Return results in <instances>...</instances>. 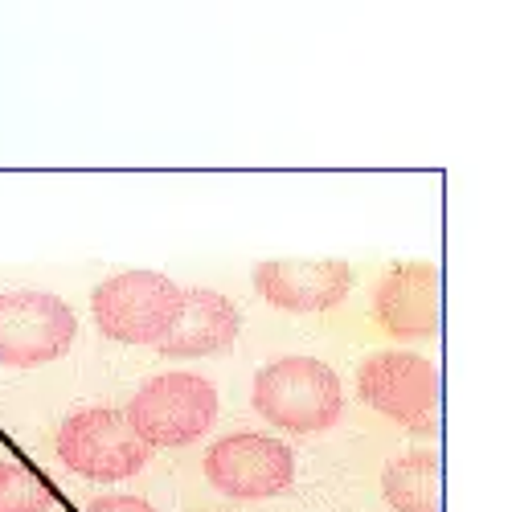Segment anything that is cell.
Listing matches in <instances>:
<instances>
[{
    "label": "cell",
    "instance_id": "6da1fadb",
    "mask_svg": "<svg viewBox=\"0 0 512 512\" xmlns=\"http://www.w3.org/2000/svg\"><path fill=\"white\" fill-rule=\"evenodd\" d=\"M250 402L271 426H283V431L295 435L328 431L345 414L340 377L316 357H279L263 365L259 377H254Z\"/></svg>",
    "mask_w": 512,
    "mask_h": 512
},
{
    "label": "cell",
    "instance_id": "7a4b0ae2",
    "mask_svg": "<svg viewBox=\"0 0 512 512\" xmlns=\"http://www.w3.org/2000/svg\"><path fill=\"white\" fill-rule=\"evenodd\" d=\"M123 418L144 447H189L218 422V390L197 373H160L132 394Z\"/></svg>",
    "mask_w": 512,
    "mask_h": 512
},
{
    "label": "cell",
    "instance_id": "3957f363",
    "mask_svg": "<svg viewBox=\"0 0 512 512\" xmlns=\"http://www.w3.org/2000/svg\"><path fill=\"white\" fill-rule=\"evenodd\" d=\"M181 308V287L160 271H123L91 291V312L115 345H160Z\"/></svg>",
    "mask_w": 512,
    "mask_h": 512
},
{
    "label": "cell",
    "instance_id": "277c9868",
    "mask_svg": "<svg viewBox=\"0 0 512 512\" xmlns=\"http://www.w3.org/2000/svg\"><path fill=\"white\" fill-rule=\"evenodd\" d=\"M357 394L410 435L431 439L439 431V373L418 353L386 349L365 357L357 369Z\"/></svg>",
    "mask_w": 512,
    "mask_h": 512
},
{
    "label": "cell",
    "instance_id": "5b68a950",
    "mask_svg": "<svg viewBox=\"0 0 512 512\" xmlns=\"http://www.w3.org/2000/svg\"><path fill=\"white\" fill-rule=\"evenodd\" d=\"M148 455H152V447H144L132 426H127V418L107 406L74 410L58 431V459L70 472L99 480V484L144 472Z\"/></svg>",
    "mask_w": 512,
    "mask_h": 512
},
{
    "label": "cell",
    "instance_id": "8992f818",
    "mask_svg": "<svg viewBox=\"0 0 512 512\" xmlns=\"http://www.w3.org/2000/svg\"><path fill=\"white\" fill-rule=\"evenodd\" d=\"M78 340V316L50 291L0 295V365L33 369L70 353Z\"/></svg>",
    "mask_w": 512,
    "mask_h": 512
},
{
    "label": "cell",
    "instance_id": "52a82bcc",
    "mask_svg": "<svg viewBox=\"0 0 512 512\" xmlns=\"http://www.w3.org/2000/svg\"><path fill=\"white\" fill-rule=\"evenodd\" d=\"M201 467L209 484L234 500H267V496L287 492L295 480L291 447L271 435H254V431H238V435L209 443Z\"/></svg>",
    "mask_w": 512,
    "mask_h": 512
},
{
    "label": "cell",
    "instance_id": "ba28073f",
    "mask_svg": "<svg viewBox=\"0 0 512 512\" xmlns=\"http://www.w3.org/2000/svg\"><path fill=\"white\" fill-rule=\"evenodd\" d=\"M254 291L279 312H332L353 291L345 259H267L254 267Z\"/></svg>",
    "mask_w": 512,
    "mask_h": 512
},
{
    "label": "cell",
    "instance_id": "9c48e42d",
    "mask_svg": "<svg viewBox=\"0 0 512 512\" xmlns=\"http://www.w3.org/2000/svg\"><path fill=\"white\" fill-rule=\"evenodd\" d=\"M373 316L394 340H431L439 332V267L426 259L394 263L373 291Z\"/></svg>",
    "mask_w": 512,
    "mask_h": 512
},
{
    "label": "cell",
    "instance_id": "30bf717a",
    "mask_svg": "<svg viewBox=\"0 0 512 512\" xmlns=\"http://www.w3.org/2000/svg\"><path fill=\"white\" fill-rule=\"evenodd\" d=\"M238 332H242V312L226 295L209 291V287H189V291H181L177 320L164 332L156 353H164V357H222L234 349Z\"/></svg>",
    "mask_w": 512,
    "mask_h": 512
},
{
    "label": "cell",
    "instance_id": "8fae6325",
    "mask_svg": "<svg viewBox=\"0 0 512 512\" xmlns=\"http://www.w3.org/2000/svg\"><path fill=\"white\" fill-rule=\"evenodd\" d=\"M443 463L435 451H406L381 472V496L394 512H439Z\"/></svg>",
    "mask_w": 512,
    "mask_h": 512
},
{
    "label": "cell",
    "instance_id": "7c38bea8",
    "mask_svg": "<svg viewBox=\"0 0 512 512\" xmlns=\"http://www.w3.org/2000/svg\"><path fill=\"white\" fill-rule=\"evenodd\" d=\"M54 496L25 463L5 459L0 463V512H50Z\"/></svg>",
    "mask_w": 512,
    "mask_h": 512
},
{
    "label": "cell",
    "instance_id": "4fadbf2b",
    "mask_svg": "<svg viewBox=\"0 0 512 512\" xmlns=\"http://www.w3.org/2000/svg\"><path fill=\"white\" fill-rule=\"evenodd\" d=\"M87 512H156L144 496H99L87 504Z\"/></svg>",
    "mask_w": 512,
    "mask_h": 512
}]
</instances>
